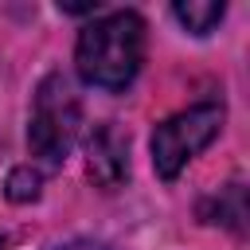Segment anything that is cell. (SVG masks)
Wrapping results in <instances>:
<instances>
[{
  "label": "cell",
  "mask_w": 250,
  "mask_h": 250,
  "mask_svg": "<svg viewBox=\"0 0 250 250\" xmlns=\"http://www.w3.org/2000/svg\"><path fill=\"white\" fill-rule=\"evenodd\" d=\"M51 250H109V246H105V242H94V238H74V242L51 246Z\"/></svg>",
  "instance_id": "cell-8"
},
{
  "label": "cell",
  "mask_w": 250,
  "mask_h": 250,
  "mask_svg": "<svg viewBox=\"0 0 250 250\" xmlns=\"http://www.w3.org/2000/svg\"><path fill=\"white\" fill-rule=\"evenodd\" d=\"M39 195V172H31V168H12V176H8V199L12 203H27V199H35Z\"/></svg>",
  "instance_id": "cell-7"
},
{
  "label": "cell",
  "mask_w": 250,
  "mask_h": 250,
  "mask_svg": "<svg viewBox=\"0 0 250 250\" xmlns=\"http://www.w3.org/2000/svg\"><path fill=\"white\" fill-rule=\"evenodd\" d=\"M78 125H82V105H78V94H74L70 78L66 74H47L35 90V102H31V125H27L31 152L47 168H59L66 160V152L74 148Z\"/></svg>",
  "instance_id": "cell-2"
},
{
  "label": "cell",
  "mask_w": 250,
  "mask_h": 250,
  "mask_svg": "<svg viewBox=\"0 0 250 250\" xmlns=\"http://www.w3.org/2000/svg\"><path fill=\"white\" fill-rule=\"evenodd\" d=\"M176 12V20L188 27V31H195V35H207V31H215V23L223 20V4H215V0H188V4H176L172 8Z\"/></svg>",
  "instance_id": "cell-5"
},
{
  "label": "cell",
  "mask_w": 250,
  "mask_h": 250,
  "mask_svg": "<svg viewBox=\"0 0 250 250\" xmlns=\"http://www.w3.org/2000/svg\"><path fill=\"white\" fill-rule=\"evenodd\" d=\"M203 215H207V223H223V227H230V230L242 234V219H246V207H242V184L223 188L219 199H215V211H203Z\"/></svg>",
  "instance_id": "cell-6"
},
{
  "label": "cell",
  "mask_w": 250,
  "mask_h": 250,
  "mask_svg": "<svg viewBox=\"0 0 250 250\" xmlns=\"http://www.w3.org/2000/svg\"><path fill=\"white\" fill-rule=\"evenodd\" d=\"M145 59V23L137 12H109L94 20L74 47L78 74L98 90H125Z\"/></svg>",
  "instance_id": "cell-1"
},
{
  "label": "cell",
  "mask_w": 250,
  "mask_h": 250,
  "mask_svg": "<svg viewBox=\"0 0 250 250\" xmlns=\"http://www.w3.org/2000/svg\"><path fill=\"white\" fill-rule=\"evenodd\" d=\"M86 168H90V180L105 191L121 188L129 180V137L113 125V121H102L90 141H86Z\"/></svg>",
  "instance_id": "cell-4"
},
{
  "label": "cell",
  "mask_w": 250,
  "mask_h": 250,
  "mask_svg": "<svg viewBox=\"0 0 250 250\" xmlns=\"http://www.w3.org/2000/svg\"><path fill=\"white\" fill-rule=\"evenodd\" d=\"M223 129V105L219 102H199L152 129V164L164 180H176L184 164L203 152Z\"/></svg>",
  "instance_id": "cell-3"
}]
</instances>
